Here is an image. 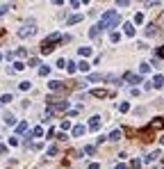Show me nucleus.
<instances>
[{"instance_id":"nucleus-11","label":"nucleus","mask_w":164,"mask_h":169,"mask_svg":"<svg viewBox=\"0 0 164 169\" xmlns=\"http://www.w3.org/2000/svg\"><path fill=\"white\" fill-rule=\"evenodd\" d=\"M14 121H16V119H14V114H12V112H5V123H9V126H12Z\"/></svg>"},{"instance_id":"nucleus-30","label":"nucleus","mask_w":164,"mask_h":169,"mask_svg":"<svg viewBox=\"0 0 164 169\" xmlns=\"http://www.w3.org/2000/svg\"><path fill=\"white\" fill-rule=\"evenodd\" d=\"M160 57H164V48H162V50H160Z\"/></svg>"},{"instance_id":"nucleus-25","label":"nucleus","mask_w":164,"mask_h":169,"mask_svg":"<svg viewBox=\"0 0 164 169\" xmlns=\"http://www.w3.org/2000/svg\"><path fill=\"white\" fill-rule=\"evenodd\" d=\"M112 41H114V43H116V41H121V34H119V32H114V34H112Z\"/></svg>"},{"instance_id":"nucleus-19","label":"nucleus","mask_w":164,"mask_h":169,"mask_svg":"<svg viewBox=\"0 0 164 169\" xmlns=\"http://www.w3.org/2000/svg\"><path fill=\"white\" fill-rule=\"evenodd\" d=\"M80 18H82V16H71V18H68V25H73V23H78Z\"/></svg>"},{"instance_id":"nucleus-24","label":"nucleus","mask_w":164,"mask_h":169,"mask_svg":"<svg viewBox=\"0 0 164 169\" xmlns=\"http://www.w3.org/2000/svg\"><path fill=\"white\" fill-rule=\"evenodd\" d=\"M80 55H91V48L87 46V48H80Z\"/></svg>"},{"instance_id":"nucleus-27","label":"nucleus","mask_w":164,"mask_h":169,"mask_svg":"<svg viewBox=\"0 0 164 169\" xmlns=\"http://www.w3.org/2000/svg\"><path fill=\"white\" fill-rule=\"evenodd\" d=\"M0 153H7V146L5 144H0Z\"/></svg>"},{"instance_id":"nucleus-20","label":"nucleus","mask_w":164,"mask_h":169,"mask_svg":"<svg viewBox=\"0 0 164 169\" xmlns=\"http://www.w3.org/2000/svg\"><path fill=\"white\" fill-rule=\"evenodd\" d=\"M39 73H41V76H48V73H50V69H48V66H41Z\"/></svg>"},{"instance_id":"nucleus-26","label":"nucleus","mask_w":164,"mask_h":169,"mask_svg":"<svg viewBox=\"0 0 164 169\" xmlns=\"http://www.w3.org/2000/svg\"><path fill=\"white\" fill-rule=\"evenodd\" d=\"M119 107H121V112H128V110H130V105H128V103H121Z\"/></svg>"},{"instance_id":"nucleus-13","label":"nucleus","mask_w":164,"mask_h":169,"mask_svg":"<svg viewBox=\"0 0 164 169\" xmlns=\"http://www.w3.org/2000/svg\"><path fill=\"white\" fill-rule=\"evenodd\" d=\"M16 130H18V133H25L27 130V121H21V123L16 126Z\"/></svg>"},{"instance_id":"nucleus-12","label":"nucleus","mask_w":164,"mask_h":169,"mask_svg":"<svg viewBox=\"0 0 164 169\" xmlns=\"http://www.w3.org/2000/svg\"><path fill=\"white\" fill-rule=\"evenodd\" d=\"M121 130H114V133H112V135H109V140H112V142H116V140H121Z\"/></svg>"},{"instance_id":"nucleus-22","label":"nucleus","mask_w":164,"mask_h":169,"mask_svg":"<svg viewBox=\"0 0 164 169\" xmlns=\"http://www.w3.org/2000/svg\"><path fill=\"white\" fill-rule=\"evenodd\" d=\"M21 89H23V91L30 89V82H27V80H23V82H21Z\"/></svg>"},{"instance_id":"nucleus-9","label":"nucleus","mask_w":164,"mask_h":169,"mask_svg":"<svg viewBox=\"0 0 164 169\" xmlns=\"http://www.w3.org/2000/svg\"><path fill=\"white\" fill-rule=\"evenodd\" d=\"M84 126H75V128H73V135H75V137H80V135H84Z\"/></svg>"},{"instance_id":"nucleus-4","label":"nucleus","mask_w":164,"mask_h":169,"mask_svg":"<svg viewBox=\"0 0 164 169\" xmlns=\"http://www.w3.org/2000/svg\"><path fill=\"white\" fill-rule=\"evenodd\" d=\"M62 87H64V85H62L59 80H50V82H48V89H53V91H59Z\"/></svg>"},{"instance_id":"nucleus-28","label":"nucleus","mask_w":164,"mask_h":169,"mask_svg":"<svg viewBox=\"0 0 164 169\" xmlns=\"http://www.w3.org/2000/svg\"><path fill=\"white\" fill-rule=\"evenodd\" d=\"M89 169H98V162H91V165H89Z\"/></svg>"},{"instance_id":"nucleus-2","label":"nucleus","mask_w":164,"mask_h":169,"mask_svg":"<svg viewBox=\"0 0 164 169\" xmlns=\"http://www.w3.org/2000/svg\"><path fill=\"white\" fill-rule=\"evenodd\" d=\"M150 130H157V128H164V117H157V119H153L150 121Z\"/></svg>"},{"instance_id":"nucleus-7","label":"nucleus","mask_w":164,"mask_h":169,"mask_svg":"<svg viewBox=\"0 0 164 169\" xmlns=\"http://www.w3.org/2000/svg\"><path fill=\"white\" fill-rule=\"evenodd\" d=\"M98 126H100V117H94L91 121H89V128L91 130H98Z\"/></svg>"},{"instance_id":"nucleus-1","label":"nucleus","mask_w":164,"mask_h":169,"mask_svg":"<svg viewBox=\"0 0 164 169\" xmlns=\"http://www.w3.org/2000/svg\"><path fill=\"white\" fill-rule=\"evenodd\" d=\"M34 32H37V23H34V21H27L25 25H23L21 30H18V37H21V39H25V37L34 34Z\"/></svg>"},{"instance_id":"nucleus-21","label":"nucleus","mask_w":164,"mask_h":169,"mask_svg":"<svg viewBox=\"0 0 164 169\" xmlns=\"http://www.w3.org/2000/svg\"><path fill=\"white\" fill-rule=\"evenodd\" d=\"M21 69H25V64H23V62H16V64H14V71H21Z\"/></svg>"},{"instance_id":"nucleus-6","label":"nucleus","mask_w":164,"mask_h":169,"mask_svg":"<svg viewBox=\"0 0 164 169\" xmlns=\"http://www.w3.org/2000/svg\"><path fill=\"white\" fill-rule=\"evenodd\" d=\"M100 30H103V27H100V23H98V25H94L91 30H89V37H91V39H96V37L100 34Z\"/></svg>"},{"instance_id":"nucleus-3","label":"nucleus","mask_w":164,"mask_h":169,"mask_svg":"<svg viewBox=\"0 0 164 169\" xmlns=\"http://www.w3.org/2000/svg\"><path fill=\"white\" fill-rule=\"evenodd\" d=\"M91 96H96V98H105V96H112V91H107V89H94V91H91Z\"/></svg>"},{"instance_id":"nucleus-5","label":"nucleus","mask_w":164,"mask_h":169,"mask_svg":"<svg viewBox=\"0 0 164 169\" xmlns=\"http://www.w3.org/2000/svg\"><path fill=\"white\" fill-rule=\"evenodd\" d=\"M123 78L128 80V82H130V85H137V82H141V78H139V76H132V73H125V76H123Z\"/></svg>"},{"instance_id":"nucleus-18","label":"nucleus","mask_w":164,"mask_h":169,"mask_svg":"<svg viewBox=\"0 0 164 169\" xmlns=\"http://www.w3.org/2000/svg\"><path fill=\"white\" fill-rule=\"evenodd\" d=\"M132 169H141V160H132V165H130Z\"/></svg>"},{"instance_id":"nucleus-8","label":"nucleus","mask_w":164,"mask_h":169,"mask_svg":"<svg viewBox=\"0 0 164 169\" xmlns=\"http://www.w3.org/2000/svg\"><path fill=\"white\" fill-rule=\"evenodd\" d=\"M125 34H128V37H132V34H135V25H132V23H125Z\"/></svg>"},{"instance_id":"nucleus-23","label":"nucleus","mask_w":164,"mask_h":169,"mask_svg":"<svg viewBox=\"0 0 164 169\" xmlns=\"http://www.w3.org/2000/svg\"><path fill=\"white\" fill-rule=\"evenodd\" d=\"M146 34H148V37H150V34H155V25H148V27H146Z\"/></svg>"},{"instance_id":"nucleus-17","label":"nucleus","mask_w":164,"mask_h":169,"mask_svg":"<svg viewBox=\"0 0 164 169\" xmlns=\"http://www.w3.org/2000/svg\"><path fill=\"white\" fill-rule=\"evenodd\" d=\"M27 66H39V57H32V60L27 62Z\"/></svg>"},{"instance_id":"nucleus-10","label":"nucleus","mask_w":164,"mask_h":169,"mask_svg":"<svg viewBox=\"0 0 164 169\" xmlns=\"http://www.w3.org/2000/svg\"><path fill=\"white\" fill-rule=\"evenodd\" d=\"M153 85H155V87H162V85H164V78H162V76H155V78H153Z\"/></svg>"},{"instance_id":"nucleus-14","label":"nucleus","mask_w":164,"mask_h":169,"mask_svg":"<svg viewBox=\"0 0 164 169\" xmlns=\"http://www.w3.org/2000/svg\"><path fill=\"white\" fill-rule=\"evenodd\" d=\"M78 69H80V71H89V64L82 60V62H78Z\"/></svg>"},{"instance_id":"nucleus-29","label":"nucleus","mask_w":164,"mask_h":169,"mask_svg":"<svg viewBox=\"0 0 164 169\" xmlns=\"http://www.w3.org/2000/svg\"><path fill=\"white\" fill-rule=\"evenodd\" d=\"M116 169H128V167H125V165H119V167H116Z\"/></svg>"},{"instance_id":"nucleus-15","label":"nucleus","mask_w":164,"mask_h":169,"mask_svg":"<svg viewBox=\"0 0 164 169\" xmlns=\"http://www.w3.org/2000/svg\"><path fill=\"white\" fill-rule=\"evenodd\" d=\"M12 7H14V5H2V7H0V16H2V14H7Z\"/></svg>"},{"instance_id":"nucleus-16","label":"nucleus","mask_w":164,"mask_h":169,"mask_svg":"<svg viewBox=\"0 0 164 169\" xmlns=\"http://www.w3.org/2000/svg\"><path fill=\"white\" fill-rule=\"evenodd\" d=\"M0 103H12V94H5V96L0 98Z\"/></svg>"}]
</instances>
